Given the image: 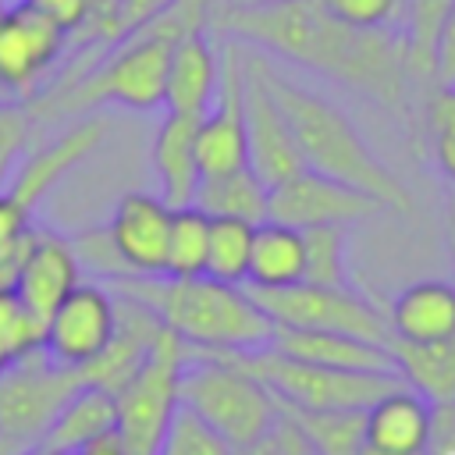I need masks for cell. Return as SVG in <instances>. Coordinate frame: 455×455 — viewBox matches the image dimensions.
<instances>
[{"label":"cell","mask_w":455,"mask_h":455,"mask_svg":"<svg viewBox=\"0 0 455 455\" xmlns=\"http://www.w3.org/2000/svg\"><path fill=\"white\" fill-rule=\"evenodd\" d=\"M217 21L245 46L302 64L384 107H402L409 85H416L402 28H352L331 18L320 0L220 11Z\"/></svg>","instance_id":"obj_1"},{"label":"cell","mask_w":455,"mask_h":455,"mask_svg":"<svg viewBox=\"0 0 455 455\" xmlns=\"http://www.w3.org/2000/svg\"><path fill=\"white\" fill-rule=\"evenodd\" d=\"M156 313V320L192 352H256L274 338V320L256 306L245 284L199 277H117L103 281Z\"/></svg>","instance_id":"obj_2"},{"label":"cell","mask_w":455,"mask_h":455,"mask_svg":"<svg viewBox=\"0 0 455 455\" xmlns=\"http://www.w3.org/2000/svg\"><path fill=\"white\" fill-rule=\"evenodd\" d=\"M267 82L295 132L306 171H316L323 178L352 185V188L373 196L384 210H398V213L412 210L409 185L373 153V146L363 139V132L352 124V117L338 103H331L327 96L281 75L270 64V53H267Z\"/></svg>","instance_id":"obj_3"},{"label":"cell","mask_w":455,"mask_h":455,"mask_svg":"<svg viewBox=\"0 0 455 455\" xmlns=\"http://www.w3.org/2000/svg\"><path fill=\"white\" fill-rule=\"evenodd\" d=\"M181 405L235 448L256 444L277 419V398L242 366L213 352H192L181 366Z\"/></svg>","instance_id":"obj_4"},{"label":"cell","mask_w":455,"mask_h":455,"mask_svg":"<svg viewBox=\"0 0 455 455\" xmlns=\"http://www.w3.org/2000/svg\"><path fill=\"white\" fill-rule=\"evenodd\" d=\"M228 363L252 373L281 405L306 412H334V409H366L380 395L402 384L398 373H366V370H331L313 366L274 348L256 352H213Z\"/></svg>","instance_id":"obj_5"},{"label":"cell","mask_w":455,"mask_h":455,"mask_svg":"<svg viewBox=\"0 0 455 455\" xmlns=\"http://www.w3.org/2000/svg\"><path fill=\"white\" fill-rule=\"evenodd\" d=\"M188 345L174 338L167 327L160 331L156 345L132 373V380L114 395L117 398V437L128 455H153L164 441L167 423L181 405V366Z\"/></svg>","instance_id":"obj_6"},{"label":"cell","mask_w":455,"mask_h":455,"mask_svg":"<svg viewBox=\"0 0 455 455\" xmlns=\"http://www.w3.org/2000/svg\"><path fill=\"white\" fill-rule=\"evenodd\" d=\"M256 306L274 320V327L295 331H334L352 334L373 345L391 348L387 313L377 309L363 291L352 288H327V284H288V288H249Z\"/></svg>","instance_id":"obj_7"},{"label":"cell","mask_w":455,"mask_h":455,"mask_svg":"<svg viewBox=\"0 0 455 455\" xmlns=\"http://www.w3.org/2000/svg\"><path fill=\"white\" fill-rule=\"evenodd\" d=\"M82 373L53 363L43 348L0 370V430L21 444H39L64 402L82 387Z\"/></svg>","instance_id":"obj_8"},{"label":"cell","mask_w":455,"mask_h":455,"mask_svg":"<svg viewBox=\"0 0 455 455\" xmlns=\"http://www.w3.org/2000/svg\"><path fill=\"white\" fill-rule=\"evenodd\" d=\"M245 164L267 188L306 171L295 132L267 82V53L252 46H245Z\"/></svg>","instance_id":"obj_9"},{"label":"cell","mask_w":455,"mask_h":455,"mask_svg":"<svg viewBox=\"0 0 455 455\" xmlns=\"http://www.w3.org/2000/svg\"><path fill=\"white\" fill-rule=\"evenodd\" d=\"M71 32L28 0H14L0 11V89L11 100H32L57 60L64 57Z\"/></svg>","instance_id":"obj_10"},{"label":"cell","mask_w":455,"mask_h":455,"mask_svg":"<svg viewBox=\"0 0 455 455\" xmlns=\"http://www.w3.org/2000/svg\"><path fill=\"white\" fill-rule=\"evenodd\" d=\"M117 327V295L96 281H78L71 295L43 323V352L71 370H85L114 338Z\"/></svg>","instance_id":"obj_11"},{"label":"cell","mask_w":455,"mask_h":455,"mask_svg":"<svg viewBox=\"0 0 455 455\" xmlns=\"http://www.w3.org/2000/svg\"><path fill=\"white\" fill-rule=\"evenodd\" d=\"M196 160L203 178L249 167L245 164V46L238 43L224 46L217 96L196 124Z\"/></svg>","instance_id":"obj_12"},{"label":"cell","mask_w":455,"mask_h":455,"mask_svg":"<svg viewBox=\"0 0 455 455\" xmlns=\"http://www.w3.org/2000/svg\"><path fill=\"white\" fill-rule=\"evenodd\" d=\"M377 210H384L373 196L341 185L334 178H323L316 171H299L295 178L281 181L277 188H270V203H267V220L288 224V228H323V224H355L373 217Z\"/></svg>","instance_id":"obj_13"},{"label":"cell","mask_w":455,"mask_h":455,"mask_svg":"<svg viewBox=\"0 0 455 455\" xmlns=\"http://www.w3.org/2000/svg\"><path fill=\"white\" fill-rule=\"evenodd\" d=\"M82 281V267L75 256V245L68 235L53 231V228H32L28 238V252L18 267V277L11 284V291L18 295V302L46 323V316L71 295V288Z\"/></svg>","instance_id":"obj_14"},{"label":"cell","mask_w":455,"mask_h":455,"mask_svg":"<svg viewBox=\"0 0 455 455\" xmlns=\"http://www.w3.org/2000/svg\"><path fill=\"white\" fill-rule=\"evenodd\" d=\"M110 121L107 117H85L78 124H71L64 135H57L50 146L28 153L25 160H18V167L7 178V192L25 206V210H39V203L68 178V171H75L82 160H89L100 142L107 139Z\"/></svg>","instance_id":"obj_15"},{"label":"cell","mask_w":455,"mask_h":455,"mask_svg":"<svg viewBox=\"0 0 455 455\" xmlns=\"http://www.w3.org/2000/svg\"><path fill=\"white\" fill-rule=\"evenodd\" d=\"M171 206L156 192H124L110 213L107 235L128 277H160L167 256Z\"/></svg>","instance_id":"obj_16"},{"label":"cell","mask_w":455,"mask_h":455,"mask_svg":"<svg viewBox=\"0 0 455 455\" xmlns=\"http://www.w3.org/2000/svg\"><path fill=\"white\" fill-rule=\"evenodd\" d=\"M117 295V291H114ZM164 323L156 320V313L128 295H117V327H114V338L110 345L82 370V380L85 384H96L110 395H117L132 373L142 366V359L149 355V348L156 345Z\"/></svg>","instance_id":"obj_17"},{"label":"cell","mask_w":455,"mask_h":455,"mask_svg":"<svg viewBox=\"0 0 455 455\" xmlns=\"http://www.w3.org/2000/svg\"><path fill=\"white\" fill-rule=\"evenodd\" d=\"M434 434V405L412 387L398 384L363 409V441L366 448L391 455H427Z\"/></svg>","instance_id":"obj_18"},{"label":"cell","mask_w":455,"mask_h":455,"mask_svg":"<svg viewBox=\"0 0 455 455\" xmlns=\"http://www.w3.org/2000/svg\"><path fill=\"white\" fill-rule=\"evenodd\" d=\"M220 85V57L210 46L206 32H185L171 46L167 82H164V107L167 114H192L203 117Z\"/></svg>","instance_id":"obj_19"},{"label":"cell","mask_w":455,"mask_h":455,"mask_svg":"<svg viewBox=\"0 0 455 455\" xmlns=\"http://www.w3.org/2000/svg\"><path fill=\"white\" fill-rule=\"evenodd\" d=\"M281 355L313 363V366H331V370H366V373H398L395 355L384 345L352 338V334H334V331H295V327H274L270 345Z\"/></svg>","instance_id":"obj_20"},{"label":"cell","mask_w":455,"mask_h":455,"mask_svg":"<svg viewBox=\"0 0 455 455\" xmlns=\"http://www.w3.org/2000/svg\"><path fill=\"white\" fill-rule=\"evenodd\" d=\"M196 124L199 117L192 114H167L156 128L149 160H153V174H156V196L171 206H192L196 203V188L203 181L199 160H196Z\"/></svg>","instance_id":"obj_21"},{"label":"cell","mask_w":455,"mask_h":455,"mask_svg":"<svg viewBox=\"0 0 455 455\" xmlns=\"http://www.w3.org/2000/svg\"><path fill=\"white\" fill-rule=\"evenodd\" d=\"M395 341H441L455 334V281L423 277L405 284L387 306Z\"/></svg>","instance_id":"obj_22"},{"label":"cell","mask_w":455,"mask_h":455,"mask_svg":"<svg viewBox=\"0 0 455 455\" xmlns=\"http://www.w3.org/2000/svg\"><path fill=\"white\" fill-rule=\"evenodd\" d=\"M391 355L405 387L434 409L455 405V334L441 341H391Z\"/></svg>","instance_id":"obj_23"},{"label":"cell","mask_w":455,"mask_h":455,"mask_svg":"<svg viewBox=\"0 0 455 455\" xmlns=\"http://www.w3.org/2000/svg\"><path fill=\"white\" fill-rule=\"evenodd\" d=\"M114 430H117V398L96 384H82L64 402V409L57 412V419L50 423V430L43 434L39 444L75 455L82 444H89L103 434H114Z\"/></svg>","instance_id":"obj_24"},{"label":"cell","mask_w":455,"mask_h":455,"mask_svg":"<svg viewBox=\"0 0 455 455\" xmlns=\"http://www.w3.org/2000/svg\"><path fill=\"white\" fill-rule=\"evenodd\" d=\"M302 270H306L302 231L277 220L256 224L245 288H288L302 281Z\"/></svg>","instance_id":"obj_25"},{"label":"cell","mask_w":455,"mask_h":455,"mask_svg":"<svg viewBox=\"0 0 455 455\" xmlns=\"http://www.w3.org/2000/svg\"><path fill=\"white\" fill-rule=\"evenodd\" d=\"M267 203H270V188L249 171H228V174H213L203 178L196 188V203L206 217H231V220H249V224H263L267 220Z\"/></svg>","instance_id":"obj_26"},{"label":"cell","mask_w":455,"mask_h":455,"mask_svg":"<svg viewBox=\"0 0 455 455\" xmlns=\"http://www.w3.org/2000/svg\"><path fill=\"white\" fill-rule=\"evenodd\" d=\"M455 11V0H405V46H409V71L412 82H434V50L437 36Z\"/></svg>","instance_id":"obj_27"},{"label":"cell","mask_w":455,"mask_h":455,"mask_svg":"<svg viewBox=\"0 0 455 455\" xmlns=\"http://www.w3.org/2000/svg\"><path fill=\"white\" fill-rule=\"evenodd\" d=\"M206 249H210V217L199 206H181L171 213L167 231V277H199L206 274Z\"/></svg>","instance_id":"obj_28"},{"label":"cell","mask_w":455,"mask_h":455,"mask_svg":"<svg viewBox=\"0 0 455 455\" xmlns=\"http://www.w3.org/2000/svg\"><path fill=\"white\" fill-rule=\"evenodd\" d=\"M252 235H256V224H249V220L210 217L206 277L224 281V284H245L249 256H252Z\"/></svg>","instance_id":"obj_29"},{"label":"cell","mask_w":455,"mask_h":455,"mask_svg":"<svg viewBox=\"0 0 455 455\" xmlns=\"http://www.w3.org/2000/svg\"><path fill=\"white\" fill-rule=\"evenodd\" d=\"M302 249H306L302 281H309V284H327V288H352L348 231H345L341 224L306 228V231H302Z\"/></svg>","instance_id":"obj_30"},{"label":"cell","mask_w":455,"mask_h":455,"mask_svg":"<svg viewBox=\"0 0 455 455\" xmlns=\"http://www.w3.org/2000/svg\"><path fill=\"white\" fill-rule=\"evenodd\" d=\"M281 405V402H277ZM313 441L320 455H363V409H334V412H306L281 405Z\"/></svg>","instance_id":"obj_31"},{"label":"cell","mask_w":455,"mask_h":455,"mask_svg":"<svg viewBox=\"0 0 455 455\" xmlns=\"http://www.w3.org/2000/svg\"><path fill=\"white\" fill-rule=\"evenodd\" d=\"M423 124H427L434 167L455 185V85L430 82L423 100Z\"/></svg>","instance_id":"obj_32"},{"label":"cell","mask_w":455,"mask_h":455,"mask_svg":"<svg viewBox=\"0 0 455 455\" xmlns=\"http://www.w3.org/2000/svg\"><path fill=\"white\" fill-rule=\"evenodd\" d=\"M32 217V210H25L7 188H0V288H11L18 277V267L28 252V238L36 228Z\"/></svg>","instance_id":"obj_33"},{"label":"cell","mask_w":455,"mask_h":455,"mask_svg":"<svg viewBox=\"0 0 455 455\" xmlns=\"http://www.w3.org/2000/svg\"><path fill=\"white\" fill-rule=\"evenodd\" d=\"M36 348H43V320H36L11 288H0V359L11 366Z\"/></svg>","instance_id":"obj_34"},{"label":"cell","mask_w":455,"mask_h":455,"mask_svg":"<svg viewBox=\"0 0 455 455\" xmlns=\"http://www.w3.org/2000/svg\"><path fill=\"white\" fill-rule=\"evenodd\" d=\"M153 455H231V444L224 437H217L196 412L178 405V412L167 423L164 441Z\"/></svg>","instance_id":"obj_35"},{"label":"cell","mask_w":455,"mask_h":455,"mask_svg":"<svg viewBox=\"0 0 455 455\" xmlns=\"http://www.w3.org/2000/svg\"><path fill=\"white\" fill-rule=\"evenodd\" d=\"M323 11L352 28H402L405 0H320Z\"/></svg>","instance_id":"obj_36"},{"label":"cell","mask_w":455,"mask_h":455,"mask_svg":"<svg viewBox=\"0 0 455 455\" xmlns=\"http://www.w3.org/2000/svg\"><path fill=\"white\" fill-rule=\"evenodd\" d=\"M28 124H32V117L21 103H14V100L0 103V188L7 185L11 171L18 167V156L28 142Z\"/></svg>","instance_id":"obj_37"},{"label":"cell","mask_w":455,"mask_h":455,"mask_svg":"<svg viewBox=\"0 0 455 455\" xmlns=\"http://www.w3.org/2000/svg\"><path fill=\"white\" fill-rule=\"evenodd\" d=\"M267 441H270V448L277 451V455H320L316 448H313V441L306 437V430L277 405V419H274V427L263 434Z\"/></svg>","instance_id":"obj_38"},{"label":"cell","mask_w":455,"mask_h":455,"mask_svg":"<svg viewBox=\"0 0 455 455\" xmlns=\"http://www.w3.org/2000/svg\"><path fill=\"white\" fill-rule=\"evenodd\" d=\"M36 11H43V14H50L53 21H60L68 32L71 28H78L82 21H85V14H89V4L92 0H28Z\"/></svg>","instance_id":"obj_39"},{"label":"cell","mask_w":455,"mask_h":455,"mask_svg":"<svg viewBox=\"0 0 455 455\" xmlns=\"http://www.w3.org/2000/svg\"><path fill=\"white\" fill-rule=\"evenodd\" d=\"M75 455H128V448L121 444V437H117V430H114V434H103V437L82 444Z\"/></svg>","instance_id":"obj_40"},{"label":"cell","mask_w":455,"mask_h":455,"mask_svg":"<svg viewBox=\"0 0 455 455\" xmlns=\"http://www.w3.org/2000/svg\"><path fill=\"white\" fill-rule=\"evenodd\" d=\"M224 11H259V7H277V4H291V0H220Z\"/></svg>","instance_id":"obj_41"},{"label":"cell","mask_w":455,"mask_h":455,"mask_svg":"<svg viewBox=\"0 0 455 455\" xmlns=\"http://www.w3.org/2000/svg\"><path fill=\"white\" fill-rule=\"evenodd\" d=\"M231 455H277V451L270 448V441H267V437H259L256 444H245V448H235Z\"/></svg>","instance_id":"obj_42"},{"label":"cell","mask_w":455,"mask_h":455,"mask_svg":"<svg viewBox=\"0 0 455 455\" xmlns=\"http://www.w3.org/2000/svg\"><path fill=\"white\" fill-rule=\"evenodd\" d=\"M25 448H28V444H21V441H14L11 434L0 430V455H21Z\"/></svg>","instance_id":"obj_43"},{"label":"cell","mask_w":455,"mask_h":455,"mask_svg":"<svg viewBox=\"0 0 455 455\" xmlns=\"http://www.w3.org/2000/svg\"><path fill=\"white\" fill-rule=\"evenodd\" d=\"M444 220H448V235H455V188L448 196V206H444Z\"/></svg>","instance_id":"obj_44"},{"label":"cell","mask_w":455,"mask_h":455,"mask_svg":"<svg viewBox=\"0 0 455 455\" xmlns=\"http://www.w3.org/2000/svg\"><path fill=\"white\" fill-rule=\"evenodd\" d=\"M21 455H71V451H57V448H46V444H32V448H25Z\"/></svg>","instance_id":"obj_45"},{"label":"cell","mask_w":455,"mask_h":455,"mask_svg":"<svg viewBox=\"0 0 455 455\" xmlns=\"http://www.w3.org/2000/svg\"><path fill=\"white\" fill-rule=\"evenodd\" d=\"M363 455H391V451H377V448H366L363 444Z\"/></svg>","instance_id":"obj_46"},{"label":"cell","mask_w":455,"mask_h":455,"mask_svg":"<svg viewBox=\"0 0 455 455\" xmlns=\"http://www.w3.org/2000/svg\"><path fill=\"white\" fill-rule=\"evenodd\" d=\"M448 249H451V263H455V235H448Z\"/></svg>","instance_id":"obj_47"},{"label":"cell","mask_w":455,"mask_h":455,"mask_svg":"<svg viewBox=\"0 0 455 455\" xmlns=\"http://www.w3.org/2000/svg\"><path fill=\"white\" fill-rule=\"evenodd\" d=\"M0 103H11V96H7V92H4V89H0Z\"/></svg>","instance_id":"obj_48"}]
</instances>
